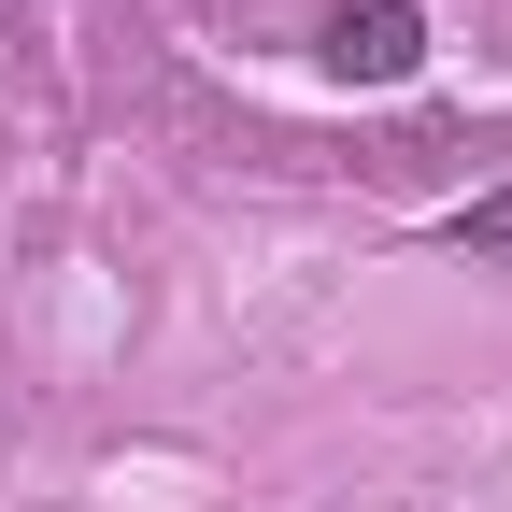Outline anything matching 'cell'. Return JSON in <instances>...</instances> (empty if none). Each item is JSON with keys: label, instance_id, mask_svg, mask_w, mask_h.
Here are the masks:
<instances>
[{"label": "cell", "instance_id": "cell-1", "mask_svg": "<svg viewBox=\"0 0 512 512\" xmlns=\"http://www.w3.org/2000/svg\"><path fill=\"white\" fill-rule=\"evenodd\" d=\"M413 57H427V15H413V0H356V15H328V72H342V86H399Z\"/></svg>", "mask_w": 512, "mask_h": 512}, {"label": "cell", "instance_id": "cell-2", "mask_svg": "<svg viewBox=\"0 0 512 512\" xmlns=\"http://www.w3.org/2000/svg\"><path fill=\"white\" fill-rule=\"evenodd\" d=\"M470 242H512V200H484V214H470Z\"/></svg>", "mask_w": 512, "mask_h": 512}]
</instances>
